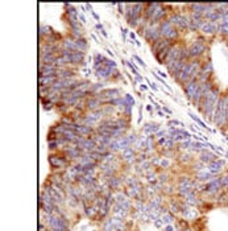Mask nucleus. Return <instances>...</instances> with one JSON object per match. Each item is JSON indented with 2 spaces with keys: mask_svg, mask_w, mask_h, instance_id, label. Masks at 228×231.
Masks as SVG:
<instances>
[{
  "mask_svg": "<svg viewBox=\"0 0 228 231\" xmlns=\"http://www.w3.org/2000/svg\"><path fill=\"white\" fill-rule=\"evenodd\" d=\"M133 58H135L136 61H137V62H138V65H140L141 67H147V64L145 62H144V61L140 58V57H138V55H136V54H133Z\"/></svg>",
  "mask_w": 228,
  "mask_h": 231,
  "instance_id": "obj_30",
  "label": "nucleus"
},
{
  "mask_svg": "<svg viewBox=\"0 0 228 231\" xmlns=\"http://www.w3.org/2000/svg\"><path fill=\"white\" fill-rule=\"evenodd\" d=\"M165 231H174V227L171 226V224H166V227H165Z\"/></svg>",
  "mask_w": 228,
  "mask_h": 231,
  "instance_id": "obj_43",
  "label": "nucleus"
},
{
  "mask_svg": "<svg viewBox=\"0 0 228 231\" xmlns=\"http://www.w3.org/2000/svg\"><path fill=\"white\" fill-rule=\"evenodd\" d=\"M135 42H136V45H137V46H141V42H140V41H138V40H136Z\"/></svg>",
  "mask_w": 228,
  "mask_h": 231,
  "instance_id": "obj_54",
  "label": "nucleus"
},
{
  "mask_svg": "<svg viewBox=\"0 0 228 231\" xmlns=\"http://www.w3.org/2000/svg\"><path fill=\"white\" fill-rule=\"evenodd\" d=\"M165 135H166V131H162V129H160V131L154 135V137H156V139H161V137H165Z\"/></svg>",
  "mask_w": 228,
  "mask_h": 231,
  "instance_id": "obj_34",
  "label": "nucleus"
},
{
  "mask_svg": "<svg viewBox=\"0 0 228 231\" xmlns=\"http://www.w3.org/2000/svg\"><path fill=\"white\" fill-rule=\"evenodd\" d=\"M219 29H220V25L218 21H208L203 19L201 26H199V31L204 35H216V33H219Z\"/></svg>",
  "mask_w": 228,
  "mask_h": 231,
  "instance_id": "obj_4",
  "label": "nucleus"
},
{
  "mask_svg": "<svg viewBox=\"0 0 228 231\" xmlns=\"http://www.w3.org/2000/svg\"><path fill=\"white\" fill-rule=\"evenodd\" d=\"M188 116H190V118H191V119H193L194 122H195V123H197V124H198V126H201L202 128H204V129H207V131H210V132H212V131H214V129H212V128H210V127H208L207 124H206V123H204V122H203L202 119H199V118H198V116H197L195 114H194V112H191V111H188Z\"/></svg>",
  "mask_w": 228,
  "mask_h": 231,
  "instance_id": "obj_15",
  "label": "nucleus"
},
{
  "mask_svg": "<svg viewBox=\"0 0 228 231\" xmlns=\"http://www.w3.org/2000/svg\"><path fill=\"white\" fill-rule=\"evenodd\" d=\"M201 73H203V74H206V75H210V77L212 75V73H214V65H212V62H211L210 60L204 61V62L202 64Z\"/></svg>",
  "mask_w": 228,
  "mask_h": 231,
  "instance_id": "obj_14",
  "label": "nucleus"
},
{
  "mask_svg": "<svg viewBox=\"0 0 228 231\" xmlns=\"http://www.w3.org/2000/svg\"><path fill=\"white\" fill-rule=\"evenodd\" d=\"M224 166H226V162H224L223 160H220V159L215 160V161H212V162H210V164L207 165L208 171L211 172V174H212V176H219L220 172L223 171Z\"/></svg>",
  "mask_w": 228,
  "mask_h": 231,
  "instance_id": "obj_9",
  "label": "nucleus"
},
{
  "mask_svg": "<svg viewBox=\"0 0 228 231\" xmlns=\"http://www.w3.org/2000/svg\"><path fill=\"white\" fill-rule=\"evenodd\" d=\"M90 37H91V38H92V40H94V41H95V42H100V41H99V40H98V37L95 36V33H91V35H90Z\"/></svg>",
  "mask_w": 228,
  "mask_h": 231,
  "instance_id": "obj_45",
  "label": "nucleus"
},
{
  "mask_svg": "<svg viewBox=\"0 0 228 231\" xmlns=\"http://www.w3.org/2000/svg\"><path fill=\"white\" fill-rule=\"evenodd\" d=\"M120 93L121 90L118 89V87H112V89H105L100 94H96V97L102 100V102L105 104L111 102L112 99H116V98H120Z\"/></svg>",
  "mask_w": 228,
  "mask_h": 231,
  "instance_id": "obj_3",
  "label": "nucleus"
},
{
  "mask_svg": "<svg viewBox=\"0 0 228 231\" xmlns=\"http://www.w3.org/2000/svg\"><path fill=\"white\" fill-rule=\"evenodd\" d=\"M183 90H185L186 98L190 100V102H193V99H194V97H195L197 91L199 90L198 81H188L186 84H183Z\"/></svg>",
  "mask_w": 228,
  "mask_h": 231,
  "instance_id": "obj_5",
  "label": "nucleus"
},
{
  "mask_svg": "<svg viewBox=\"0 0 228 231\" xmlns=\"http://www.w3.org/2000/svg\"><path fill=\"white\" fill-rule=\"evenodd\" d=\"M103 104H104V103L96 97V95H90L88 98H86V108H87L88 111H98V110H102Z\"/></svg>",
  "mask_w": 228,
  "mask_h": 231,
  "instance_id": "obj_7",
  "label": "nucleus"
},
{
  "mask_svg": "<svg viewBox=\"0 0 228 231\" xmlns=\"http://www.w3.org/2000/svg\"><path fill=\"white\" fill-rule=\"evenodd\" d=\"M220 97H221L220 90L218 87H214L208 94H206L202 104L198 107L199 111L203 112L204 118H207L211 122L214 119V115H215V111H216V107H218V102H219Z\"/></svg>",
  "mask_w": 228,
  "mask_h": 231,
  "instance_id": "obj_1",
  "label": "nucleus"
},
{
  "mask_svg": "<svg viewBox=\"0 0 228 231\" xmlns=\"http://www.w3.org/2000/svg\"><path fill=\"white\" fill-rule=\"evenodd\" d=\"M148 87L149 86H145V84H142V83L140 84V90H141V91H145V90H148Z\"/></svg>",
  "mask_w": 228,
  "mask_h": 231,
  "instance_id": "obj_48",
  "label": "nucleus"
},
{
  "mask_svg": "<svg viewBox=\"0 0 228 231\" xmlns=\"http://www.w3.org/2000/svg\"><path fill=\"white\" fill-rule=\"evenodd\" d=\"M153 135H149V136H147V143H145V148L148 152H151L153 149Z\"/></svg>",
  "mask_w": 228,
  "mask_h": 231,
  "instance_id": "obj_21",
  "label": "nucleus"
},
{
  "mask_svg": "<svg viewBox=\"0 0 228 231\" xmlns=\"http://www.w3.org/2000/svg\"><path fill=\"white\" fill-rule=\"evenodd\" d=\"M124 8H125V4H124V3H119V4H118V11H119V13H123V15H124V13H125V9H124Z\"/></svg>",
  "mask_w": 228,
  "mask_h": 231,
  "instance_id": "obj_33",
  "label": "nucleus"
},
{
  "mask_svg": "<svg viewBox=\"0 0 228 231\" xmlns=\"http://www.w3.org/2000/svg\"><path fill=\"white\" fill-rule=\"evenodd\" d=\"M147 110H148L149 112H152V115H153V107H152V104H148V106H147Z\"/></svg>",
  "mask_w": 228,
  "mask_h": 231,
  "instance_id": "obj_49",
  "label": "nucleus"
},
{
  "mask_svg": "<svg viewBox=\"0 0 228 231\" xmlns=\"http://www.w3.org/2000/svg\"><path fill=\"white\" fill-rule=\"evenodd\" d=\"M204 37H199L194 40L188 45V52H190V60H199L201 55L207 52V45L204 42Z\"/></svg>",
  "mask_w": 228,
  "mask_h": 231,
  "instance_id": "obj_2",
  "label": "nucleus"
},
{
  "mask_svg": "<svg viewBox=\"0 0 228 231\" xmlns=\"http://www.w3.org/2000/svg\"><path fill=\"white\" fill-rule=\"evenodd\" d=\"M227 48H228V40H227Z\"/></svg>",
  "mask_w": 228,
  "mask_h": 231,
  "instance_id": "obj_56",
  "label": "nucleus"
},
{
  "mask_svg": "<svg viewBox=\"0 0 228 231\" xmlns=\"http://www.w3.org/2000/svg\"><path fill=\"white\" fill-rule=\"evenodd\" d=\"M105 52H107L109 55H111V58H114L115 57V53L112 52V50H111V49H105Z\"/></svg>",
  "mask_w": 228,
  "mask_h": 231,
  "instance_id": "obj_46",
  "label": "nucleus"
},
{
  "mask_svg": "<svg viewBox=\"0 0 228 231\" xmlns=\"http://www.w3.org/2000/svg\"><path fill=\"white\" fill-rule=\"evenodd\" d=\"M92 16H94V19H95L96 21H100V17H99V16H98V13H95V12H94V11H92Z\"/></svg>",
  "mask_w": 228,
  "mask_h": 231,
  "instance_id": "obj_47",
  "label": "nucleus"
},
{
  "mask_svg": "<svg viewBox=\"0 0 228 231\" xmlns=\"http://www.w3.org/2000/svg\"><path fill=\"white\" fill-rule=\"evenodd\" d=\"M170 164H171L170 160L165 159V157H161V160H160V166H161V168H169Z\"/></svg>",
  "mask_w": 228,
  "mask_h": 231,
  "instance_id": "obj_23",
  "label": "nucleus"
},
{
  "mask_svg": "<svg viewBox=\"0 0 228 231\" xmlns=\"http://www.w3.org/2000/svg\"><path fill=\"white\" fill-rule=\"evenodd\" d=\"M49 164H50L52 168L54 169H59V168H66L69 164V159L62 156H55V155H50L49 156Z\"/></svg>",
  "mask_w": 228,
  "mask_h": 231,
  "instance_id": "obj_8",
  "label": "nucleus"
},
{
  "mask_svg": "<svg viewBox=\"0 0 228 231\" xmlns=\"http://www.w3.org/2000/svg\"><path fill=\"white\" fill-rule=\"evenodd\" d=\"M158 115H160L161 118H164V116H168V115H165V114H164V111H158Z\"/></svg>",
  "mask_w": 228,
  "mask_h": 231,
  "instance_id": "obj_53",
  "label": "nucleus"
},
{
  "mask_svg": "<svg viewBox=\"0 0 228 231\" xmlns=\"http://www.w3.org/2000/svg\"><path fill=\"white\" fill-rule=\"evenodd\" d=\"M127 77H128V79H129V81H131L132 83H133V82H135V79H133V78H132V75L129 74V73H127Z\"/></svg>",
  "mask_w": 228,
  "mask_h": 231,
  "instance_id": "obj_51",
  "label": "nucleus"
},
{
  "mask_svg": "<svg viewBox=\"0 0 228 231\" xmlns=\"http://www.w3.org/2000/svg\"><path fill=\"white\" fill-rule=\"evenodd\" d=\"M168 124L170 126V127H175V126H181V127H185V123H182V122H179V120H177V119H174V120H169V123Z\"/></svg>",
  "mask_w": 228,
  "mask_h": 231,
  "instance_id": "obj_27",
  "label": "nucleus"
},
{
  "mask_svg": "<svg viewBox=\"0 0 228 231\" xmlns=\"http://www.w3.org/2000/svg\"><path fill=\"white\" fill-rule=\"evenodd\" d=\"M224 156H226V157H227V159H228V151H227V152H226V153H224Z\"/></svg>",
  "mask_w": 228,
  "mask_h": 231,
  "instance_id": "obj_55",
  "label": "nucleus"
},
{
  "mask_svg": "<svg viewBox=\"0 0 228 231\" xmlns=\"http://www.w3.org/2000/svg\"><path fill=\"white\" fill-rule=\"evenodd\" d=\"M95 29H96V32H102V31L104 29V28H103V25L100 24V22H98V24L95 25Z\"/></svg>",
  "mask_w": 228,
  "mask_h": 231,
  "instance_id": "obj_38",
  "label": "nucleus"
},
{
  "mask_svg": "<svg viewBox=\"0 0 228 231\" xmlns=\"http://www.w3.org/2000/svg\"><path fill=\"white\" fill-rule=\"evenodd\" d=\"M58 78L53 75V77H40L38 81H40V87H45V89H50L52 84L57 81Z\"/></svg>",
  "mask_w": 228,
  "mask_h": 231,
  "instance_id": "obj_11",
  "label": "nucleus"
},
{
  "mask_svg": "<svg viewBox=\"0 0 228 231\" xmlns=\"http://www.w3.org/2000/svg\"><path fill=\"white\" fill-rule=\"evenodd\" d=\"M78 17H79V21L82 22V24H86V21H87V20H86V17H85V15H83L82 12H81L79 15H78Z\"/></svg>",
  "mask_w": 228,
  "mask_h": 231,
  "instance_id": "obj_36",
  "label": "nucleus"
},
{
  "mask_svg": "<svg viewBox=\"0 0 228 231\" xmlns=\"http://www.w3.org/2000/svg\"><path fill=\"white\" fill-rule=\"evenodd\" d=\"M156 73H158V75H160L161 78H166V74H165L164 71H161L160 69H157V70H156Z\"/></svg>",
  "mask_w": 228,
  "mask_h": 231,
  "instance_id": "obj_42",
  "label": "nucleus"
},
{
  "mask_svg": "<svg viewBox=\"0 0 228 231\" xmlns=\"http://www.w3.org/2000/svg\"><path fill=\"white\" fill-rule=\"evenodd\" d=\"M162 224H164V223L161 222V219H156V221H154V226H156V227H158V229H160L161 226H162Z\"/></svg>",
  "mask_w": 228,
  "mask_h": 231,
  "instance_id": "obj_39",
  "label": "nucleus"
},
{
  "mask_svg": "<svg viewBox=\"0 0 228 231\" xmlns=\"http://www.w3.org/2000/svg\"><path fill=\"white\" fill-rule=\"evenodd\" d=\"M48 145L50 149H57L59 148V144H58V140H50V142H48Z\"/></svg>",
  "mask_w": 228,
  "mask_h": 231,
  "instance_id": "obj_26",
  "label": "nucleus"
},
{
  "mask_svg": "<svg viewBox=\"0 0 228 231\" xmlns=\"http://www.w3.org/2000/svg\"><path fill=\"white\" fill-rule=\"evenodd\" d=\"M162 108H164V112H168V114H171V110H170V108H168V107H166V106H164Z\"/></svg>",
  "mask_w": 228,
  "mask_h": 231,
  "instance_id": "obj_50",
  "label": "nucleus"
},
{
  "mask_svg": "<svg viewBox=\"0 0 228 231\" xmlns=\"http://www.w3.org/2000/svg\"><path fill=\"white\" fill-rule=\"evenodd\" d=\"M220 184H221V186H227L228 188V173L220 177Z\"/></svg>",
  "mask_w": 228,
  "mask_h": 231,
  "instance_id": "obj_28",
  "label": "nucleus"
},
{
  "mask_svg": "<svg viewBox=\"0 0 228 231\" xmlns=\"http://www.w3.org/2000/svg\"><path fill=\"white\" fill-rule=\"evenodd\" d=\"M152 74H153V75L156 77V79H157L158 82H161V83H162V84H165V83H166V82L164 81V78H161V77H160V75L157 74V73H153V71H152Z\"/></svg>",
  "mask_w": 228,
  "mask_h": 231,
  "instance_id": "obj_35",
  "label": "nucleus"
},
{
  "mask_svg": "<svg viewBox=\"0 0 228 231\" xmlns=\"http://www.w3.org/2000/svg\"><path fill=\"white\" fill-rule=\"evenodd\" d=\"M161 222H162L164 224H170L171 223V221H173V217H171V214H169L168 211L166 213H164L162 215H161Z\"/></svg>",
  "mask_w": 228,
  "mask_h": 231,
  "instance_id": "obj_20",
  "label": "nucleus"
},
{
  "mask_svg": "<svg viewBox=\"0 0 228 231\" xmlns=\"http://www.w3.org/2000/svg\"><path fill=\"white\" fill-rule=\"evenodd\" d=\"M125 99H127L128 102H129L132 106H135V104H136V100H135V98H133L131 94H125Z\"/></svg>",
  "mask_w": 228,
  "mask_h": 231,
  "instance_id": "obj_31",
  "label": "nucleus"
},
{
  "mask_svg": "<svg viewBox=\"0 0 228 231\" xmlns=\"http://www.w3.org/2000/svg\"><path fill=\"white\" fill-rule=\"evenodd\" d=\"M116 71H118V69H109V67L102 65L98 70H95V75L99 78V79L107 81V79H109V78H112L115 75Z\"/></svg>",
  "mask_w": 228,
  "mask_h": 231,
  "instance_id": "obj_6",
  "label": "nucleus"
},
{
  "mask_svg": "<svg viewBox=\"0 0 228 231\" xmlns=\"http://www.w3.org/2000/svg\"><path fill=\"white\" fill-rule=\"evenodd\" d=\"M104 66L109 67V69H118V64H116L114 60H111V58H108L107 61H105V62H104Z\"/></svg>",
  "mask_w": 228,
  "mask_h": 231,
  "instance_id": "obj_22",
  "label": "nucleus"
},
{
  "mask_svg": "<svg viewBox=\"0 0 228 231\" xmlns=\"http://www.w3.org/2000/svg\"><path fill=\"white\" fill-rule=\"evenodd\" d=\"M63 5H65V8H66L65 11H66V15H67V16H78V15H79L78 9L71 3H65Z\"/></svg>",
  "mask_w": 228,
  "mask_h": 231,
  "instance_id": "obj_17",
  "label": "nucleus"
},
{
  "mask_svg": "<svg viewBox=\"0 0 228 231\" xmlns=\"http://www.w3.org/2000/svg\"><path fill=\"white\" fill-rule=\"evenodd\" d=\"M53 33H54V32H53V29H52V26H49V25H44V24L40 25V32H38L40 40H42L44 37H49V36H52Z\"/></svg>",
  "mask_w": 228,
  "mask_h": 231,
  "instance_id": "obj_13",
  "label": "nucleus"
},
{
  "mask_svg": "<svg viewBox=\"0 0 228 231\" xmlns=\"http://www.w3.org/2000/svg\"><path fill=\"white\" fill-rule=\"evenodd\" d=\"M160 181L161 182H166V181H168V174H161V176H160Z\"/></svg>",
  "mask_w": 228,
  "mask_h": 231,
  "instance_id": "obj_37",
  "label": "nucleus"
},
{
  "mask_svg": "<svg viewBox=\"0 0 228 231\" xmlns=\"http://www.w3.org/2000/svg\"><path fill=\"white\" fill-rule=\"evenodd\" d=\"M108 185H109L111 189H115L116 190V189H119L121 186V180L118 178V177H115V176H112V177L108 178Z\"/></svg>",
  "mask_w": 228,
  "mask_h": 231,
  "instance_id": "obj_18",
  "label": "nucleus"
},
{
  "mask_svg": "<svg viewBox=\"0 0 228 231\" xmlns=\"http://www.w3.org/2000/svg\"><path fill=\"white\" fill-rule=\"evenodd\" d=\"M148 181H149V182H153V184H154L156 181H157V174H156L154 172H153V173L151 172V173L148 174Z\"/></svg>",
  "mask_w": 228,
  "mask_h": 231,
  "instance_id": "obj_29",
  "label": "nucleus"
},
{
  "mask_svg": "<svg viewBox=\"0 0 228 231\" xmlns=\"http://www.w3.org/2000/svg\"><path fill=\"white\" fill-rule=\"evenodd\" d=\"M218 22H219V25H227L228 24V13L227 15H221L220 13V17H219Z\"/></svg>",
  "mask_w": 228,
  "mask_h": 231,
  "instance_id": "obj_24",
  "label": "nucleus"
},
{
  "mask_svg": "<svg viewBox=\"0 0 228 231\" xmlns=\"http://www.w3.org/2000/svg\"><path fill=\"white\" fill-rule=\"evenodd\" d=\"M102 35H103V36H104V37H105V38H107V37H108V33H107V32H105V31H104V29H103V31H102Z\"/></svg>",
  "mask_w": 228,
  "mask_h": 231,
  "instance_id": "obj_52",
  "label": "nucleus"
},
{
  "mask_svg": "<svg viewBox=\"0 0 228 231\" xmlns=\"http://www.w3.org/2000/svg\"><path fill=\"white\" fill-rule=\"evenodd\" d=\"M121 32H123L124 40H127V35H128V32H129V31H128V29H127V28H121Z\"/></svg>",
  "mask_w": 228,
  "mask_h": 231,
  "instance_id": "obj_41",
  "label": "nucleus"
},
{
  "mask_svg": "<svg viewBox=\"0 0 228 231\" xmlns=\"http://www.w3.org/2000/svg\"><path fill=\"white\" fill-rule=\"evenodd\" d=\"M145 143H147V136H138L135 145H136L137 149H144L145 148Z\"/></svg>",
  "mask_w": 228,
  "mask_h": 231,
  "instance_id": "obj_19",
  "label": "nucleus"
},
{
  "mask_svg": "<svg viewBox=\"0 0 228 231\" xmlns=\"http://www.w3.org/2000/svg\"><path fill=\"white\" fill-rule=\"evenodd\" d=\"M160 128L161 127H160L158 123H147V124L144 126L142 131L145 133H148V135H156L160 131Z\"/></svg>",
  "mask_w": 228,
  "mask_h": 231,
  "instance_id": "obj_12",
  "label": "nucleus"
},
{
  "mask_svg": "<svg viewBox=\"0 0 228 231\" xmlns=\"http://www.w3.org/2000/svg\"><path fill=\"white\" fill-rule=\"evenodd\" d=\"M145 81L148 82V86L151 87L152 90H154V91H158V87H157V84H156V83H153V82H151L149 79H147V78H145Z\"/></svg>",
  "mask_w": 228,
  "mask_h": 231,
  "instance_id": "obj_32",
  "label": "nucleus"
},
{
  "mask_svg": "<svg viewBox=\"0 0 228 231\" xmlns=\"http://www.w3.org/2000/svg\"><path fill=\"white\" fill-rule=\"evenodd\" d=\"M218 155H215L214 152H211L208 149H204L203 152H201V156H199V161H202L203 164L208 165L210 162H212L215 160H218Z\"/></svg>",
  "mask_w": 228,
  "mask_h": 231,
  "instance_id": "obj_10",
  "label": "nucleus"
},
{
  "mask_svg": "<svg viewBox=\"0 0 228 231\" xmlns=\"http://www.w3.org/2000/svg\"><path fill=\"white\" fill-rule=\"evenodd\" d=\"M191 145H193V142L190 139L188 140H185V142H182L181 144H179V147H181V149H187V148H191Z\"/></svg>",
  "mask_w": 228,
  "mask_h": 231,
  "instance_id": "obj_25",
  "label": "nucleus"
},
{
  "mask_svg": "<svg viewBox=\"0 0 228 231\" xmlns=\"http://www.w3.org/2000/svg\"><path fill=\"white\" fill-rule=\"evenodd\" d=\"M129 38H131V41H136L137 38H136V33L135 32H129Z\"/></svg>",
  "mask_w": 228,
  "mask_h": 231,
  "instance_id": "obj_40",
  "label": "nucleus"
},
{
  "mask_svg": "<svg viewBox=\"0 0 228 231\" xmlns=\"http://www.w3.org/2000/svg\"><path fill=\"white\" fill-rule=\"evenodd\" d=\"M86 5V11L87 12H92V5L91 4H85Z\"/></svg>",
  "mask_w": 228,
  "mask_h": 231,
  "instance_id": "obj_44",
  "label": "nucleus"
},
{
  "mask_svg": "<svg viewBox=\"0 0 228 231\" xmlns=\"http://www.w3.org/2000/svg\"><path fill=\"white\" fill-rule=\"evenodd\" d=\"M190 7V13H202L203 15V11L206 8V4L203 3H195V4H188Z\"/></svg>",
  "mask_w": 228,
  "mask_h": 231,
  "instance_id": "obj_16",
  "label": "nucleus"
}]
</instances>
